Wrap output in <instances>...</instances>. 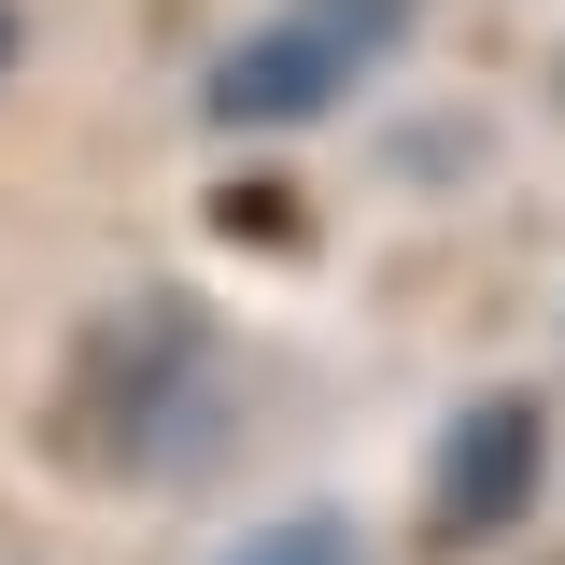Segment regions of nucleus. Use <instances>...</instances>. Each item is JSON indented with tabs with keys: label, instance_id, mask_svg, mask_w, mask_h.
Here are the masks:
<instances>
[{
	"label": "nucleus",
	"instance_id": "1",
	"mask_svg": "<svg viewBox=\"0 0 565 565\" xmlns=\"http://www.w3.org/2000/svg\"><path fill=\"white\" fill-rule=\"evenodd\" d=\"M57 438L85 467H114V481H184L226 452V382H212V326L184 297H128V311H99L85 353H71V411Z\"/></svg>",
	"mask_w": 565,
	"mask_h": 565
},
{
	"label": "nucleus",
	"instance_id": "2",
	"mask_svg": "<svg viewBox=\"0 0 565 565\" xmlns=\"http://www.w3.org/2000/svg\"><path fill=\"white\" fill-rule=\"evenodd\" d=\"M424 29V0H269L226 57L199 71V114L226 141H282V128H326L367 71Z\"/></svg>",
	"mask_w": 565,
	"mask_h": 565
},
{
	"label": "nucleus",
	"instance_id": "3",
	"mask_svg": "<svg viewBox=\"0 0 565 565\" xmlns=\"http://www.w3.org/2000/svg\"><path fill=\"white\" fill-rule=\"evenodd\" d=\"M537 494H552V396H537V382H481L467 411L438 424V452H424L411 565H467V552H509Z\"/></svg>",
	"mask_w": 565,
	"mask_h": 565
},
{
	"label": "nucleus",
	"instance_id": "4",
	"mask_svg": "<svg viewBox=\"0 0 565 565\" xmlns=\"http://www.w3.org/2000/svg\"><path fill=\"white\" fill-rule=\"evenodd\" d=\"M212 565H367V523L311 494V509H269V523H241Z\"/></svg>",
	"mask_w": 565,
	"mask_h": 565
},
{
	"label": "nucleus",
	"instance_id": "5",
	"mask_svg": "<svg viewBox=\"0 0 565 565\" xmlns=\"http://www.w3.org/2000/svg\"><path fill=\"white\" fill-rule=\"evenodd\" d=\"M14 57H29V14H14V0H0V71H14Z\"/></svg>",
	"mask_w": 565,
	"mask_h": 565
}]
</instances>
